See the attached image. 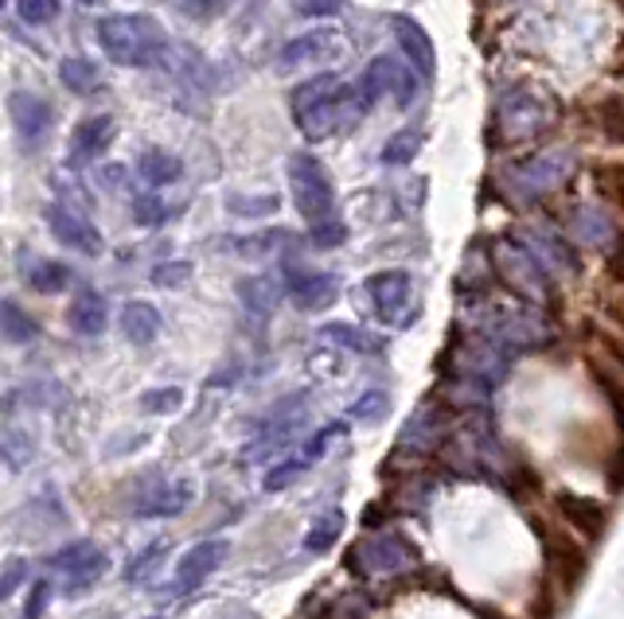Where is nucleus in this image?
<instances>
[{
  "label": "nucleus",
  "instance_id": "4d7b16f0",
  "mask_svg": "<svg viewBox=\"0 0 624 619\" xmlns=\"http://www.w3.org/2000/svg\"><path fill=\"white\" fill-rule=\"evenodd\" d=\"M144 619H161V616H144Z\"/></svg>",
  "mask_w": 624,
  "mask_h": 619
},
{
  "label": "nucleus",
  "instance_id": "7c9ffc66",
  "mask_svg": "<svg viewBox=\"0 0 624 619\" xmlns=\"http://www.w3.org/2000/svg\"><path fill=\"white\" fill-rule=\"evenodd\" d=\"M0 332L9 335L12 343H32L40 335V319L28 316L17 301H0Z\"/></svg>",
  "mask_w": 624,
  "mask_h": 619
},
{
  "label": "nucleus",
  "instance_id": "49530a36",
  "mask_svg": "<svg viewBox=\"0 0 624 619\" xmlns=\"http://www.w3.org/2000/svg\"><path fill=\"white\" fill-rule=\"evenodd\" d=\"M597 319L608 327V332H621L624 335V288H608V293L601 296Z\"/></svg>",
  "mask_w": 624,
  "mask_h": 619
},
{
  "label": "nucleus",
  "instance_id": "412c9836",
  "mask_svg": "<svg viewBox=\"0 0 624 619\" xmlns=\"http://www.w3.org/2000/svg\"><path fill=\"white\" fill-rule=\"evenodd\" d=\"M500 484H504V491L512 495L515 503H523V507L551 499V487H546V476L535 468V464H527V460H515L512 468L504 471V479H500Z\"/></svg>",
  "mask_w": 624,
  "mask_h": 619
},
{
  "label": "nucleus",
  "instance_id": "603ef678",
  "mask_svg": "<svg viewBox=\"0 0 624 619\" xmlns=\"http://www.w3.org/2000/svg\"><path fill=\"white\" fill-rule=\"evenodd\" d=\"M24 572H28V565L20 561V557H12L9 561V569L0 572V600H9L12 592L20 588V580H24Z\"/></svg>",
  "mask_w": 624,
  "mask_h": 619
},
{
  "label": "nucleus",
  "instance_id": "b1692460",
  "mask_svg": "<svg viewBox=\"0 0 624 619\" xmlns=\"http://www.w3.org/2000/svg\"><path fill=\"white\" fill-rule=\"evenodd\" d=\"M590 183L597 191L601 203L613 211V215H624V160H593L590 164Z\"/></svg>",
  "mask_w": 624,
  "mask_h": 619
},
{
  "label": "nucleus",
  "instance_id": "f03ea898",
  "mask_svg": "<svg viewBox=\"0 0 624 619\" xmlns=\"http://www.w3.org/2000/svg\"><path fill=\"white\" fill-rule=\"evenodd\" d=\"M562 118V102L554 94H543L535 87H512L500 94L496 110L489 121L492 149H515V144H531L546 136Z\"/></svg>",
  "mask_w": 624,
  "mask_h": 619
},
{
  "label": "nucleus",
  "instance_id": "a211bd4d",
  "mask_svg": "<svg viewBox=\"0 0 624 619\" xmlns=\"http://www.w3.org/2000/svg\"><path fill=\"white\" fill-rule=\"evenodd\" d=\"M585 374H590V382H593V389L601 394V402L608 405L616 440H624V378L613 371V366L601 363L597 355H585Z\"/></svg>",
  "mask_w": 624,
  "mask_h": 619
},
{
  "label": "nucleus",
  "instance_id": "6e6d98bb",
  "mask_svg": "<svg viewBox=\"0 0 624 619\" xmlns=\"http://www.w3.org/2000/svg\"><path fill=\"white\" fill-rule=\"evenodd\" d=\"M613 4H616V9H621V12H624V0H613Z\"/></svg>",
  "mask_w": 624,
  "mask_h": 619
},
{
  "label": "nucleus",
  "instance_id": "c85d7f7f",
  "mask_svg": "<svg viewBox=\"0 0 624 619\" xmlns=\"http://www.w3.org/2000/svg\"><path fill=\"white\" fill-rule=\"evenodd\" d=\"M321 335L336 343V347L355 351V355H383V351H386L383 335H371V332H363V327H355V324H324Z\"/></svg>",
  "mask_w": 624,
  "mask_h": 619
},
{
  "label": "nucleus",
  "instance_id": "de8ad7c7",
  "mask_svg": "<svg viewBox=\"0 0 624 619\" xmlns=\"http://www.w3.org/2000/svg\"><path fill=\"white\" fill-rule=\"evenodd\" d=\"M605 285L624 288V226L616 231V239L605 250Z\"/></svg>",
  "mask_w": 624,
  "mask_h": 619
},
{
  "label": "nucleus",
  "instance_id": "a19ab883",
  "mask_svg": "<svg viewBox=\"0 0 624 619\" xmlns=\"http://www.w3.org/2000/svg\"><path fill=\"white\" fill-rule=\"evenodd\" d=\"M601 471H605V487L608 495H624V440H613L605 453V464H601Z\"/></svg>",
  "mask_w": 624,
  "mask_h": 619
},
{
  "label": "nucleus",
  "instance_id": "bb28decb",
  "mask_svg": "<svg viewBox=\"0 0 624 619\" xmlns=\"http://www.w3.org/2000/svg\"><path fill=\"white\" fill-rule=\"evenodd\" d=\"M137 175H141V180L157 191V187H169V183H177L180 175H184V164H180V156H172V152L149 149V152H141V160H137Z\"/></svg>",
  "mask_w": 624,
  "mask_h": 619
},
{
  "label": "nucleus",
  "instance_id": "5701e85b",
  "mask_svg": "<svg viewBox=\"0 0 624 619\" xmlns=\"http://www.w3.org/2000/svg\"><path fill=\"white\" fill-rule=\"evenodd\" d=\"M616 231L621 226L613 223V215H605V211H593V206H577L574 219H570V234H574L577 246H605L616 239Z\"/></svg>",
  "mask_w": 624,
  "mask_h": 619
},
{
  "label": "nucleus",
  "instance_id": "5fc2aeb1",
  "mask_svg": "<svg viewBox=\"0 0 624 619\" xmlns=\"http://www.w3.org/2000/svg\"><path fill=\"white\" fill-rule=\"evenodd\" d=\"M461 600H464V596H461ZM464 603H469V608H473L481 619H512V616H504V611H496V608H484V603H473V600H464Z\"/></svg>",
  "mask_w": 624,
  "mask_h": 619
},
{
  "label": "nucleus",
  "instance_id": "ddd939ff",
  "mask_svg": "<svg viewBox=\"0 0 624 619\" xmlns=\"http://www.w3.org/2000/svg\"><path fill=\"white\" fill-rule=\"evenodd\" d=\"M105 554L102 549H94L90 541H74V546H63L56 557H51V569L67 572V596L82 592V588H90L98 577L105 572Z\"/></svg>",
  "mask_w": 624,
  "mask_h": 619
},
{
  "label": "nucleus",
  "instance_id": "13d9d810",
  "mask_svg": "<svg viewBox=\"0 0 624 619\" xmlns=\"http://www.w3.org/2000/svg\"><path fill=\"white\" fill-rule=\"evenodd\" d=\"M0 9H4V0H0Z\"/></svg>",
  "mask_w": 624,
  "mask_h": 619
},
{
  "label": "nucleus",
  "instance_id": "3c124183",
  "mask_svg": "<svg viewBox=\"0 0 624 619\" xmlns=\"http://www.w3.org/2000/svg\"><path fill=\"white\" fill-rule=\"evenodd\" d=\"M48 600H51V580H36V585L28 588L24 619H40L43 611H48Z\"/></svg>",
  "mask_w": 624,
  "mask_h": 619
},
{
  "label": "nucleus",
  "instance_id": "39448f33",
  "mask_svg": "<svg viewBox=\"0 0 624 619\" xmlns=\"http://www.w3.org/2000/svg\"><path fill=\"white\" fill-rule=\"evenodd\" d=\"M289 187H293V203L301 211V219L309 226H321L329 219H336V187L332 175L312 152H293L289 156Z\"/></svg>",
  "mask_w": 624,
  "mask_h": 619
},
{
  "label": "nucleus",
  "instance_id": "423d86ee",
  "mask_svg": "<svg viewBox=\"0 0 624 619\" xmlns=\"http://www.w3.org/2000/svg\"><path fill=\"white\" fill-rule=\"evenodd\" d=\"M531 526H535V538H539V549H543V572L558 585V592L570 600V592H574L577 585L585 580V569H590V546H585L582 538H574L570 530H562V526H551V522H539V518H531Z\"/></svg>",
  "mask_w": 624,
  "mask_h": 619
},
{
  "label": "nucleus",
  "instance_id": "58836bf2",
  "mask_svg": "<svg viewBox=\"0 0 624 619\" xmlns=\"http://www.w3.org/2000/svg\"><path fill=\"white\" fill-rule=\"evenodd\" d=\"M164 561V541H152V546H144L137 557H129L125 565V580H133V585H141V580H149L152 572H157V565Z\"/></svg>",
  "mask_w": 624,
  "mask_h": 619
},
{
  "label": "nucleus",
  "instance_id": "f8f14e48",
  "mask_svg": "<svg viewBox=\"0 0 624 619\" xmlns=\"http://www.w3.org/2000/svg\"><path fill=\"white\" fill-rule=\"evenodd\" d=\"M43 219H48V231L56 234L59 246L74 250V254H87V257L102 254V234H98L79 211H71V206H63V203H48L43 206Z\"/></svg>",
  "mask_w": 624,
  "mask_h": 619
},
{
  "label": "nucleus",
  "instance_id": "4c0bfd02",
  "mask_svg": "<svg viewBox=\"0 0 624 619\" xmlns=\"http://www.w3.org/2000/svg\"><path fill=\"white\" fill-rule=\"evenodd\" d=\"M386 409H391V397H386L383 389H368V394L352 402V422L379 425L386 417Z\"/></svg>",
  "mask_w": 624,
  "mask_h": 619
},
{
  "label": "nucleus",
  "instance_id": "a18cd8bd",
  "mask_svg": "<svg viewBox=\"0 0 624 619\" xmlns=\"http://www.w3.org/2000/svg\"><path fill=\"white\" fill-rule=\"evenodd\" d=\"M309 239H312V246L316 250H336V246H344L348 242V226H344V219H329V223H321V226H309Z\"/></svg>",
  "mask_w": 624,
  "mask_h": 619
},
{
  "label": "nucleus",
  "instance_id": "aec40b11",
  "mask_svg": "<svg viewBox=\"0 0 624 619\" xmlns=\"http://www.w3.org/2000/svg\"><path fill=\"white\" fill-rule=\"evenodd\" d=\"M585 121L597 136H605L613 149H624V94L608 90L597 102L585 105Z\"/></svg>",
  "mask_w": 624,
  "mask_h": 619
},
{
  "label": "nucleus",
  "instance_id": "8fccbe9b",
  "mask_svg": "<svg viewBox=\"0 0 624 619\" xmlns=\"http://www.w3.org/2000/svg\"><path fill=\"white\" fill-rule=\"evenodd\" d=\"M234 0H184L180 9H184V17H192V20H211V17H219V12H227L231 9Z\"/></svg>",
  "mask_w": 624,
  "mask_h": 619
},
{
  "label": "nucleus",
  "instance_id": "a878e982",
  "mask_svg": "<svg viewBox=\"0 0 624 619\" xmlns=\"http://www.w3.org/2000/svg\"><path fill=\"white\" fill-rule=\"evenodd\" d=\"M336 48V32L332 28H312V32L296 35L281 48V67H296V63H312V59L329 55Z\"/></svg>",
  "mask_w": 624,
  "mask_h": 619
},
{
  "label": "nucleus",
  "instance_id": "72a5a7b5",
  "mask_svg": "<svg viewBox=\"0 0 624 619\" xmlns=\"http://www.w3.org/2000/svg\"><path fill=\"white\" fill-rule=\"evenodd\" d=\"M59 79H63V87L74 90V94H94L98 82H102V74H98V67L90 63V59L71 55V59L59 63Z\"/></svg>",
  "mask_w": 624,
  "mask_h": 619
},
{
  "label": "nucleus",
  "instance_id": "2eb2a0df",
  "mask_svg": "<svg viewBox=\"0 0 624 619\" xmlns=\"http://www.w3.org/2000/svg\"><path fill=\"white\" fill-rule=\"evenodd\" d=\"M113 136H118V121H113L110 113L82 118L79 125L71 129V141H67V160H71L74 168L90 164V160H98L105 149H110Z\"/></svg>",
  "mask_w": 624,
  "mask_h": 619
},
{
  "label": "nucleus",
  "instance_id": "6ab92c4d",
  "mask_svg": "<svg viewBox=\"0 0 624 619\" xmlns=\"http://www.w3.org/2000/svg\"><path fill=\"white\" fill-rule=\"evenodd\" d=\"M110 316H105V296L98 288H79L71 296V308H67V327L82 339H94V335L105 332Z\"/></svg>",
  "mask_w": 624,
  "mask_h": 619
},
{
  "label": "nucleus",
  "instance_id": "bf43d9fd",
  "mask_svg": "<svg viewBox=\"0 0 624 619\" xmlns=\"http://www.w3.org/2000/svg\"><path fill=\"white\" fill-rule=\"evenodd\" d=\"M507 4H515V0H507Z\"/></svg>",
  "mask_w": 624,
  "mask_h": 619
},
{
  "label": "nucleus",
  "instance_id": "79ce46f5",
  "mask_svg": "<svg viewBox=\"0 0 624 619\" xmlns=\"http://www.w3.org/2000/svg\"><path fill=\"white\" fill-rule=\"evenodd\" d=\"M17 17L32 28H43L59 17V0H17Z\"/></svg>",
  "mask_w": 624,
  "mask_h": 619
},
{
  "label": "nucleus",
  "instance_id": "0eeeda50",
  "mask_svg": "<svg viewBox=\"0 0 624 619\" xmlns=\"http://www.w3.org/2000/svg\"><path fill=\"white\" fill-rule=\"evenodd\" d=\"M422 565L417 546L402 530H383L360 538L348 549V569L360 572V577H379V572H410Z\"/></svg>",
  "mask_w": 624,
  "mask_h": 619
},
{
  "label": "nucleus",
  "instance_id": "f704fd0d",
  "mask_svg": "<svg viewBox=\"0 0 624 619\" xmlns=\"http://www.w3.org/2000/svg\"><path fill=\"white\" fill-rule=\"evenodd\" d=\"M422 141H425L422 129H399V133H394L391 141L383 144V164H386V168H406V164H414V156L422 152Z\"/></svg>",
  "mask_w": 624,
  "mask_h": 619
},
{
  "label": "nucleus",
  "instance_id": "f3484780",
  "mask_svg": "<svg viewBox=\"0 0 624 619\" xmlns=\"http://www.w3.org/2000/svg\"><path fill=\"white\" fill-rule=\"evenodd\" d=\"M391 32H394V40H399V48H402V59L414 67V74H425V79H430V74L437 71V48H433L430 32H425L414 17H394Z\"/></svg>",
  "mask_w": 624,
  "mask_h": 619
},
{
  "label": "nucleus",
  "instance_id": "dca6fc26",
  "mask_svg": "<svg viewBox=\"0 0 624 619\" xmlns=\"http://www.w3.org/2000/svg\"><path fill=\"white\" fill-rule=\"evenodd\" d=\"M227 554H231V546H227V541H219V538L192 546L184 557H180L172 588H177V592H192V588H200L203 580L211 577V572H219V565L227 561Z\"/></svg>",
  "mask_w": 624,
  "mask_h": 619
},
{
  "label": "nucleus",
  "instance_id": "ea45409f",
  "mask_svg": "<svg viewBox=\"0 0 624 619\" xmlns=\"http://www.w3.org/2000/svg\"><path fill=\"white\" fill-rule=\"evenodd\" d=\"M278 206H281L278 195H262V199L231 195L227 199V211H234V215H242V219H265V215H273Z\"/></svg>",
  "mask_w": 624,
  "mask_h": 619
},
{
  "label": "nucleus",
  "instance_id": "f257e3e1",
  "mask_svg": "<svg viewBox=\"0 0 624 619\" xmlns=\"http://www.w3.org/2000/svg\"><path fill=\"white\" fill-rule=\"evenodd\" d=\"M289 110H293L304 141H329V136L352 129L355 121H363L371 105L363 102L360 87H348L336 74H316L289 94Z\"/></svg>",
  "mask_w": 624,
  "mask_h": 619
},
{
  "label": "nucleus",
  "instance_id": "37998d69",
  "mask_svg": "<svg viewBox=\"0 0 624 619\" xmlns=\"http://www.w3.org/2000/svg\"><path fill=\"white\" fill-rule=\"evenodd\" d=\"M304 468H309V464H304L301 456H293V460H281L278 468L265 471L262 487H265V491H285V487L293 484V479H301V476H304Z\"/></svg>",
  "mask_w": 624,
  "mask_h": 619
},
{
  "label": "nucleus",
  "instance_id": "cd10ccee",
  "mask_svg": "<svg viewBox=\"0 0 624 619\" xmlns=\"http://www.w3.org/2000/svg\"><path fill=\"white\" fill-rule=\"evenodd\" d=\"M585 339H590V355H597L601 363L613 366V371L624 378V335L608 332L601 319H590V324H585Z\"/></svg>",
  "mask_w": 624,
  "mask_h": 619
},
{
  "label": "nucleus",
  "instance_id": "4468645a",
  "mask_svg": "<svg viewBox=\"0 0 624 619\" xmlns=\"http://www.w3.org/2000/svg\"><path fill=\"white\" fill-rule=\"evenodd\" d=\"M9 118H12V129H17L24 149H36V144L51 133V105L43 102L40 94H32V90H12Z\"/></svg>",
  "mask_w": 624,
  "mask_h": 619
},
{
  "label": "nucleus",
  "instance_id": "9d476101",
  "mask_svg": "<svg viewBox=\"0 0 624 619\" xmlns=\"http://www.w3.org/2000/svg\"><path fill=\"white\" fill-rule=\"evenodd\" d=\"M363 296H368L371 312L383 324H402L414 319V281L406 270H379L363 281Z\"/></svg>",
  "mask_w": 624,
  "mask_h": 619
},
{
  "label": "nucleus",
  "instance_id": "c756f323",
  "mask_svg": "<svg viewBox=\"0 0 624 619\" xmlns=\"http://www.w3.org/2000/svg\"><path fill=\"white\" fill-rule=\"evenodd\" d=\"M562 603H566V596H562L558 585H554V580L543 572V577L535 580V588H531V596H527V619H558Z\"/></svg>",
  "mask_w": 624,
  "mask_h": 619
},
{
  "label": "nucleus",
  "instance_id": "393cba45",
  "mask_svg": "<svg viewBox=\"0 0 624 619\" xmlns=\"http://www.w3.org/2000/svg\"><path fill=\"white\" fill-rule=\"evenodd\" d=\"M121 332L133 347H149L157 335H161V312L152 308L149 301H129L121 308Z\"/></svg>",
  "mask_w": 624,
  "mask_h": 619
},
{
  "label": "nucleus",
  "instance_id": "052dcab7",
  "mask_svg": "<svg viewBox=\"0 0 624 619\" xmlns=\"http://www.w3.org/2000/svg\"><path fill=\"white\" fill-rule=\"evenodd\" d=\"M87 4H90V0H87Z\"/></svg>",
  "mask_w": 624,
  "mask_h": 619
},
{
  "label": "nucleus",
  "instance_id": "864d4df0",
  "mask_svg": "<svg viewBox=\"0 0 624 619\" xmlns=\"http://www.w3.org/2000/svg\"><path fill=\"white\" fill-rule=\"evenodd\" d=\"M296 9H301L304 17H336V12L344 9V0H296Z\"/></svg>",
  "mask_w": 624,
  "mask_h": 619
},
{
  "label": "nucleus",
  "instance_id": "9b49d317",
  "mask_svg": "<svg viewBox=\"0 0 624 619\" xmlns=\"http://www.w3.org/2000/svg\"><path fill=\"white\" fill-rule=\"evenodd\" d=\"M285 293L301 312H324L336 304L340 296V277L336 273L304 270V265L285 262Z\"/></svg>",
  "mask_w": 624,
  "mask_h": 619
},
{
  "label": "nucleus",
  "instance_id": "c03bdc74",
  "mask_svg": "<svg viewBox=\"0 0 624 619\" xmlns=\"http://www.w3.org/2000/svg\"><path fill=\"white\" fill-rule=\"evenodd\" d=\"M192 262H161L152 270V285L157 288H184L192 281Z\"/></svg>",
  "mask_w": 624,
  "mask_h": 619
},
{
  "label": "nucleus",
  "instance_id": "4be33fe9",
  "mask_svg": "<svg viewBox=\"0 0 624 619\" xmlns=\"http://www.w3.org/2000/svg\"><path fill=\"white\" fill-rule=\"evenodd\" d=\"M195 499V484L192 479H180V484H164L157 495L141 499V507L133 510L137 518H177L188 510V503Z\"/></svg>",
  "mask_w": 624,
  "mask_h": 619
},
{
  "label": "nucleus",
  "instance_id": "e433bc0d",
  "mask_svg": "<svg viewBox=\"0 0 624 619\" xmlns=\"http://www.w3.org/2000/svg\"><path fill=\"white\" fill-rule=\"evenodd\" d=\"M137 405H141L144 413H177V409H184V389L180 386L144 389V394L137 397Z\"/></svg>",
  "mask_w": 624,
  "mask_h": 619
},
{
  "label": "nucleus",
  "instance_id": "2f4dec72",
  "mask_svg": "<svg viewBox=\"0 0 624 619\" xmlns=\"http://www.w3.org/2000/svg\"><path fill=\"white\" fill-rule=\"evenodd\" d=\"M28 285H32L36 293H43V296H56V293H63V288L71 285V270H67L63 262L40 257V262L28 270Z\"/></svg>",
  "mask_w": 624,
  "mask_h": 619
},
{
  "label": "nucleus",
  "instance_id": "20e7f679",
  "mask_svg": "<svg viewBox=\"0 0 624 619\" xmlns=\"http://www.w3.org/2000/svg\"><path fill=\"white\" fill-rule=\"evenodd\" d=\"M577 172V156L574 149H543L531 152V156H520L500 172L507 195L515 203H543L546 195L562 191L570 183V175Z\"/></svg>",
  "mask_w": 624,
  "mask_h": 619
},
{
  "label": "nucleus",
  "instance_id": "6e6552de",
  "mask_svg": "<svg viewBox=\"0 0 624 619\" xmlns=\"http://www.w3.org/2000/svg\"><path fill=\"white\" fill-rule=\"evenodd\" d=\"M551 510L558 515L562 530H570L574 538H582L585 546H593V541H601L608 534V522H613V507L601 499H593V495H577L570 491V487H558V491H551Z\"/></svg>",
  "mask_w": 624,
  "mask_h": 619
},
{
  "label": "nucleus",
  "instance_id": "c9c22d12",
  "mask_svg": "<svg viewBox=\"0 0 624 619\" xmlns=\"http://www.w3.org/2000/svg\"><path fill=\"white\" fill-rule=\"evenodd\" d=\"M340 530H344V515H340V510H329V515H321L316 522L309 526L304 549H309V554H329V549L336 546Z\"/></svg>",
  "mask_w": 624,
  "mask_h": 619
},
{
  "label": "nucleus",
  "instance_id": "09e8293b",
  "mask_svg": "<svg viewBox=\"0 0 624 619\" xmlns=\"http://www.w3.org/2000/svg\"><path fill=\"white\" fill-rule=\"evenodd\" d=\"M133 219H137V226H161L164 219H172V211L164 203H157V199H137Z\"/></svg>",
  "mask_w": 624,
  "mask_h": 619
},
{
  "label": "nucleus",
  "instance_id": "1a4fd4ad",
  "mask_svg": "<svg viewBox=\"0 0 624 619\" xmlns=\"http://www.w3.org/2000/svg\"><path fill=\"white\" fill-rule=\"evenodd\" d=\"M360 94L368 105H375L379 98H394L399 102V110H410L417 98V74L414 67H406L402 59L394 55H375L368 63V71L360 74Z\"/></svg>",
  "mask_w": 624,
  "mask_h": 619
},
{
  "label": "nucleus",
  "instance_id": "7ed1b4c3",
  "mask_svg": "<svg viewBox=\"0 0 624 619\" xmlns=\"http://www.w3.org/2000/svg\"><path fill=\"white\" fill-rule=\"evenodd\" d=\"M98 48L110 63L118 67H157L169 55V35L161 20L144 17V12H110L94 24Z\"/></svg>",
  "mask_w": 624,
  "mask_h": 619
},
{
  "label": "nucleus",
  "instance_id": "473e14b6",
  "mask_svg": "<svg viewBox=\"0 0 624 619\" xmlns=\"http://www.w3.org/2000/svg\"><path fill=\"white\" fill-rule=\"evenodd\" d=\"M278 296H281V288L273 285L270 277H246V281H239V301L246 304L254 316H270L273 304H278Z\"/></svg>",
  "mask_w": 624,
  "mask_h": 619
}]
</instances>
